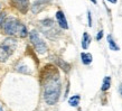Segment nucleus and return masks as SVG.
I'll use <instances>...</instances> for the list:
<instances>
[{
  "label": "nucleus",
  "instance_id": "obj_1",
  "mask_svg": "<svg viewBox=\"0 0 122 111\" xmlns=\"http://www.w3.org/2000/svg\"><path fill=\"white\" fill-rule=\"evenodd\" d=\"M0 28L4 30L7 35L10 36H19L24 38L28 35L27 28L22 25L18 19L14 17H6V12H1L0 15Z\"/></svg>",
  "mask_w": 122,
  "mask_h": 111
},
{
  "label": "nucleus",
  "instance_id": "obj_2",
  "mask_svg": "<svg viewBox=\"0 0 122 111\" xmlns=\"http://www.w3.org/2000/svg\"><path fill=\"white\" fill-rule=\"evenodd\" d=\"M44 100L47 104H55L58 101L61 94V82L59 79H54L45 82L44 84Z\"/></svg>",
  "mask_w": 122,
  "mask_h": 111
},
{
  "label": "nucleus",
  "instance_id": "obj_3",
  "mask_svg": "<svg viewBox=\"0 0 122 111\" xmlns=\"http://www.w3.org/2000/svg\"><path fill=\"white\" fill-rule=\"evenodd\" d=\"M17 41L12 37L6 38L1 44H0V62H6L15 52Z\"/></svg>",
  "mask_w": 122,
  "mask_h": 111
},
{
  "label": "nucleus",
  "instance_id": "obj_4",
  "mask_svg": "<svg viewBox=\"0 0 122 111\" xmlns=\"http://www.w3.org/2000/svg\"><path fill=\"white\" fill-rule=\"evenodd\" d=\"M41 30L48 37V38H55L59 35V30L55 26V22L52 19H45L41 21Z\"/></svg>",
  "mask_w": 122,
  "mask_h": 111
},
{
  "label": "nucleus",
  "instance_id": "obj_5",
  "mask_svg": "<svg viewBox=\"0 0 122 111\" xmlns=\"http://www.w3.org/2000/svg\"><path fill=\"white\" fill-rule=\"evenodd\" d=\"M41 83L44 84L45 82L49 81V80H54V79H59V73L57 67H55L52 64L45 65L44 69L41 71Z\"/></svg>",
  "mask_w": 122,
  "mask_h": 111
},
{
  "label": "nucleus",
  "instance_id": "obj_6",
  "mask_svg": "<svg viewBox=\"0 0 122 111\" xmlns=\"http://www.w3.org/2000/svg\"><path fill=\"white\" fill-rule=\"evenodd\" d=\"M29 38H30V42L33 43L35 49H36V52L39 53V54H45V53H46L47 46H46V44L44 43V41L39 37V35H38V33L36 30L30 32Z\"/></svg>",
  "mask_w": 122,
  "mask_h": 111
},
{
  "label": "nucleus",
  "instance_id": "obj_7",
  "mask_svg": "<svg viewBox=\"0 0 122 111\" xmlns=\"http://www.w3.org/2000/svg\"><path fill=\"white\" fill-rule=\"evenodd\" d=\"M11 5L21 14H26L29 8V0H12Z\"/></svg>",
  "mask_w": 122,
  "mask_h": 111
},
{
  "label": "nucleus",
  "instance_id": "obj_8",
  "mask_svg": "<svg viewBox=\"0 0 122 111\" xmlns=\"http://www.w3.org/2000/svg\"><path fill=\"white\" fill-rule=\"evenodd\" d=\"M56 19H57V22H58V25L63 29H67L68 28V25H67V20L66 18H65V16H64V14L62 12L61 10H58L57 12H56Z\"/></svg>",
  "mask_w": 122,
  "mask_h": 111
},
{
  "label": "nucleus",
  "instance_id": "obj_9",
  "mask_svg": "<svg viewBox=\"0 0 122 111\" xmlns=\"http://www.w3.org/2000/svg\"><path fill=\"white\" fill-rule=\"evenodd\" d=\"M48 0H36L35 2H34L33 7H31V10H33L34 14H37L39 11L45 7V5L47 4Z\"/></svg>",
  "mask_w": 122,
  "mask_h": 111
},
{
  "label": "nucleus",
  "instance_id": "obj_10",
  "mask_svg": "<svg viewBox=\"0 0 122 111\" xmlns=\"http://www.w3.org/2000/svg\"><path fill=\"white\" fill-rule=\"evenodd\" d=\"M90 43H91V37L87 33H84L83 34V37H82V47L86 49V48L89 47Z\"/></svg>",
  "mask_w": 122,
  "mask_h": 111
},
{
  "label": "nucleus",
  "instance_id": "obj_11",
  "mask_svg": "<svg viewBox=\"0 0 122 111\" xmlns=\"http://www.w3.org/2000/svg\"><path fill=\"white\" fill-rule=\"evenodd\" d=\"M81 58H82L83 64H85V65H89V64H91V62H92V55H91L90 53H82Z\"/></svg>",
  "mask_w": 122,
  "mask_h": 111
},
{
  "label": "nucleus",
  "instance_id": "obj_12",
  "mask_svg": "<svg viewBox=\"0 0 122 111\" xmlns=\"http://www.w3.org/2000/svg\"><path fill=\"white\" fill-rule=\"evenodd\" d=\"M107 43H109V46H110V48H111L112 51H119V46L114 43V41H113V38H112L111 35L107 36Z\"/></svg>",
  "mask_w": 122,
  "mask_h": 111
},
{
  "label": "nucleus",
  "instance_id": "obj_13",
  "mask_svg": "<svg viewBox=\"0 0 122 111\" xmlns=\"http://www.w3.org/2000/svg\"><path fill=\"white\" fill-rule=\"evenodd\" d=\"M110 85H111V78L110 76H107V78H104L103 80V84H102V91H107V90H109V88H110Z\"/></svg>",
  "mask_w": 122,
  "mask_h": 111
},
{
  "label": "nucleus",
  "instance_id": "obj_14",
  "mask_svg": "<svg viewBox=\"0 0 122 111\" xmlns=\"http://www.w3.org/2000/svg\"><path fill=\"white\" fill-rule=\"evenodd\" d=\"M68 103H70V106H72V107H76V106L80 103V95L72 96L70 100H68Z\"/></svg>",
  "mask_w": 122,
  "mask_h": 111
},
{
  "label": "nucleus",
  "instance_id": "obj_15",
  "mask_svg": "<svg viewBox=\"0 0 122 111\" xmlns=\"http://www.w3.org/2000/svg\"><path fill=\"white\" fill-rule=\"evenodd\" d=\"M58 65L62 67L65 72H68V71H70V69H71L70 64H67V63H65V62H63L62 59H58Z\"/></svg>",
  "mask_w": 122,
  "mask_h": 111
},
{
  "label": "nucleus",
  "instance_id": "obj_16",
  "mask_svg": "<svg viewBox=\"0 0 122 111\" xmlns=\"http://www.w3.org/2000/svg\"><path fill=\"white\" fill-rule=\"evenodd\" d=\"M102 36H103V32L100 30V32L97 33V35H96V39H97V41H100L101 38H102Z\"/></svg>",
  "mask_w": 122,
  "mask_h": 111
},
{
  "label": "nucleus",
  "instance_id": "obj_17",
  "mask_svg": "<svg viewBox=\"0 0 122 111\" xmlns=\"http://www.w3.org/2000/svg\"><path fill=\"white\" fill-rule=\"evenodd\" d=\"M87 17H89V26H92V18H91V12H87Z\"/></svg>",
  "mask_w": 122,
  "mask_h": 111
},
{
  "label": "nucleus",
  "instance_id": "obj_18",
  "mask_svg": "<svg viewBox=\"0 0 122 111\" xmlns=\"http://www.w3.org/2000/svg\"><path fill=\"white\" fill-rule=\"evenodd\" d=\"M107 1H109V2H111V4H115L118 0H107Z\"/></svg>",
  "mask_w": 122,
  "mask_h": 111
},
{
  "label": "nucleus",
  "instance_id": "obj_19",
  "mask_svg": "<svg viewBox=\"0 0 122 111\" xmlns=\"http://www.w3.org/2000/svg\"><path fill=\"white\" fill-rule=\"evenodd\" d=\"M119 91H120V94L122 95V83H121V85H120V88H119Z\"/></svg>",
  "mask_w": 122,
  "mask_h": 111
},
{
  "label": "nucleus",
  "instance_id": "obj_20",
  "mask_svg": "<svg viewBox=\"0 0 122 111\" xmlns=\"http://www.w3.org/2000/svg\"><path fill=\"white\" fill-rule=\"evenodd\" d=\"M91 1H92V2H93L94 5H96V0H91Z\"/></svg>",
  "mask_w": 122,
  "mask_h": 111
},
{
  "label": "nucleus",
  "instance_id": "obj_21",
  "mask_svg": "<svg viewBox=\"0 0 122 111\" xmlns=\"http://www.w3.org/2000/svg\"><path fill=\"white\" fill-rule=\"evenodd\" d=\"M0 111H4V109H2V107H1V104H0Z\"/></svg>",
  "mask_w": 122,
  "mask_h": 111
},
{
  "label": "nucleus",
  "instance_id": "obj_22",
  "mask_svg": "<svg viewBox=\"0 0 122 111\" xmlns=\"http://www.w3.org/2000/svg\"><path fill=\"white\" fill-rule=\"evenodd\" d=\"M0 8H1V5H0Z\"/></svg>",
  "mask_w": 122,
  "mask_h": 111
}]
</instances>
